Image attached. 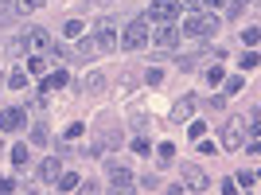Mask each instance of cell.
<instances>
[{
    "mask_svg": "<svg viewBox=\"0 0 261 195\" xmlns=\"http://www.w3.org/2000/svg\"><path fill=\"white\" fill-rule=\"evenodd\" d=\"M179 32L191 35V39H207V35H215V32H218V16H215V12H199V16H187Z\"/></svg>",
    "mask_w": 261,
    "mask_h": 195,
    "instance_id": "obj_1",
    "label": "cell"
},
{
    "mask_svg": "<svg viewBox=\"0 0 261 195\" xmlns=\"http://www.w3.org/2000/svg\"><path fill=\"white\" fill-rule=\"evenodd\" d=\"M144 43H148V20H129L125 32H121V47L125 51H141Z\"/></svg>",
    "mask_w": 261,
    "mask_h": 195,
    "instance_id": "obj_2",
    "label": "cell"
},
{
    "mask_svg": "<svg viewBox=\"0 0 261 195\" xmlns=\"http://www.w3.org/2000/svg\"><path fill=\"white\" fill-rule=\"evenodd\" d=\"M242 141H246V117H230L222 125V149L234 152V149H242Z\"/></svg>",
    "mask_w": 261,
    "mask_h": 195,
    "instance_id": "obj_3",
    "label": "cell"
},
{
    "mask_svg": "<svg viewBox=\"0 0 261 195\" xmlns=\"http://www.w3.org/2000/svg\"><path fill=\"white\" fill-rule=\"evenodd\" d=\"M148 35H152V43H156V47L172 51V47L179 43V35H184V32H179V28H175V20H172V23H156V28H152Z\"/></svg>",
    "mask_w": 261,
    "mask_h": 195,
    "instance_id": "obj_4",
    "label": "cell"
},
{
    "mask_svg": "<svg viewBox=\"0 0 261 195\" xmlns=\"http://www.w3.org/2000/svg\"><path fill=\"white\" fill-rule=\"evenodd\" d=\"M175 16H179V0H152V8H148L152 23H172Z\"/></svg>",
    "mask_w": 261,
    "mask_h": 195,
    "instance_id": "obj_5",
    "label": "cell"
},
{
    "mask_svg": "<svg viewBox=\"0 0 261 195\" xmlns=\"http://www.w3.org/2000/svg\"><path fill=\"white\" fill-rule=\"evenodd\" d=\"M184 187H187V191H207L211 180H207V172H203V168H195V164H184Z\"/></svg>",
    "mask_w": 261,
    "mask_h": 195,
    "instance_id": "obj_6",
    "label": "cell"
},
{
    "mask_svg": "<svg viewBox=\"0 0 261 195\" xmlns=\"http://www.w3.org/2000/svg\"><path fill=\"white\" fill-rule=\"evenodd\" d=\"M23 43H28V51L32 55H43V51H51V32H43V28H32V32L23 35Z\"/></svg>",
    "mask_w": 261,
    "mask_h": 195,
    "instance_id": "obj_7",
    "label": "cell"
},
{
    "mask_svg": "<svg viewBox=\"0 0 261 195\" xmlns=\"http://www.w3.org/2000/svg\"><path fill=\"white\" fill-rule=\"evenodd\" d=\"M109 187H113V191H129L133 187V172L125 164H109Z\"/></svg>",
    "mask_w": 261,
    "mask_h": 195,
    "instance_id": "obj_8",
    "label": "cell"
},
{
    "mask_svg": "<svg viewBox=\"0 0 261 195\" xmlns=\"http://www.w3.org/2000/svg\"><path fill=\"white\" fill-rule=\"evenodd\" d=\"M23 121H28V109H4V113H0V129H4V133H16Z\"/></svg>",
    "mask_w": 261,
    "mask_h": 195,
    "instance_id": "obj_9",
    "label": "cell"
},
{
    "mask_svg": "<svg viewBox=\"0 0 261 195\" xmlns=\"http://www.w3.org/2000/svg\"><path fill=\"white\" fill-rule=\"evenodd\" d=\"M66 86V70H55V75H43V82H39V94L51 98L55 90H63Z\"/></svg>",
    "mask_w": 261,
    "mask_h": 195,
    "instance_id": "obj_10",
    "label": "cell"
},
{
    "mask_svg": "<svg viewBox=\"0 0 261 195\" xmlns=\"http://www.w3.org/2000/svg\"><path fill=\"white\" fill-rule=\"evenodd\" d=\"M59 172H63L59 156H47V160L39 164V180H43V184H55V180H59Z\"/></svg>",
    "mask_w": 261,
    "mask_h": 195,
    "instance_id": "obj_11",
    "label": "cell"
},
{
    "mask_svg": "<svg viewBox=\"0 0 261 195\" xmlns=\"http://www.w3.org/2000/svg\"><path fill=\"white\" fill-rule=\"evenodd\" d=\"M78 55H82V59H94V55H101L98 35H78Z\"/></svg>",
    "mask_w": 261,
    "mask_h": 195,
    "instance_id": "obj_12",
    "label": "cell"
},
{
    "mask_svg": "<svg viewBox=\"0 0 261 195\" xmlns=\"http://www.w3.org/2000/svg\"><path fill=\"white\" fill-rule=\"evenodd\" d=\"M191 109H195V98H184V102H175V109H172V121H175V125H184V121L191 117Z\"/></svg>",
    "mask_w": 261,
    "mask_h": 195,
    "instance_id": "obj_13",
    "label": "cell"
},
{
    "mask_svg": "<svg viewBox=\"0 0 261 195\" xmlns=\"http://www.w3.org/2000/svg\"><path fill=\"white\" fill-rule=\"evenodd\" d=\"M82 90H86V94H101V90H106V75H98V70H90V75L82 78Z\"/></svg>",
    "mask_w": 261,
    "mask_h": 195,
    "instance_id": "obj_14",
    "label": "cell"
},
{
    "mask_svg": "<svg viewBox=\"0 0 261 195\" xmlns=\"http://www.w3.org/2000/svg\"><path fill=\"white\" fill-rule=\"evenodd\" d=\"M78 184H82V180H78L74 172H59V180H55V187H59V191H74Z\"/></svg>",
    "mask_w": 261,
    "mask_h": 195,
    "instance_id": "obj_15",
    "label": "cell"
},
{
    "mask_svg": "<svg viewBox=\"0 0 261 195\" xmlns=\"http://www.w3.org/2000/svg\"><path fill=\"white\" fill-rule=\"evenodd\" d=\"M28 75H47V59L43 55H32V59H28Z\"/></svg>",
    "mask_w": 261,
    "mask_h": 195,
    "instance_id": "obj_16",
    "label": "cell"
},
{
    "mask_svg": "<svg viewBox=\"0 0 261 195\" xmlns=\"http://www.w3.org/2000/svg\"><path fill=\"white\" fill-rule=\"evenodd\" d=\"M238 187H246V191H253L257 187V172H238V180H234Z\"/></svg>",
    "mask_w": 261,
    "mask_h": 195,
    "instance_id": "obj_17",
    "label": "cell"
},
{
    "mask_svg": "<svg viewBox=\"0 0 261 195\" xmlns=\"http://www.w3.org/2000/svg\"><path fill=\"white\" fill-rule=\"evenodd\" d=\"M43 8V0H16V12H23V16H28V12H39Z\"/></svg>",
    "mask_w": 261,
    "mask_h": 195,
    "instance_id": "obj_18",
    "label": "cell"
},
{
    "mask_svg": "<svg viewBox=\"0 0 261 195\" xmlns=\"http://www.w3.org/2000/svg\"><path fill=\"white\" fill-rule=\"evenodd\" d=\"M8 86H12V90H23V86H28V70H12Z\"/></svg>",
    "mask_w": 261,
    "mask_h": 195,
    "instance_id": "obj_19",
    "label": "cell"
},
{
    "mask_svg": "<svg viewBox=\"0 0 261 195\" xmlns=\"http://www.w3.org/2000/svg\"><path fill=\"white\" fill-rule=\"evenodd\" d=\"M12 164H16V168L28 164V144H16V149H12Z\"/></svg>",
    "mask_w": 261,
    "mask_h": 195,
    "instance_id": "obj_20",
    "label": "cell"
},
{
    "mask_svg": "<svg viewBox=\"0 0 261 195\" xmlns=\"http://www.w3.org/2000/svg\"><path fill=\"white\" fill-rule=\"evenodd\" d=\"M82 32H86V28H82V20H70V23L63 28V35H66V39H78Z\"/></svg>",
    "mask_w": 261,
    "mask_h": 195,
    "instance_id": "obj_21",
    "label": "cell"
},
{
    "mask_svg": "<svg viewBox=\"0 0 261 195\" xmlns=\"http://www.w3.org/2000/svg\"><path fill=\"white\" fill-rule=\"evenodd\" d=\"M257 39H261L257 28H242V43H246V47H257Z\"/></svg>",
    "mask_w": 261,
    "mask_h": 195,
    "instance_id": "obj_22",
    "label": "cell"
},
{
    "mask_svg": "<svg viewBox=\"0 0 261 195\" xmlns=\"http://www.w3.org/2000/svg\"><path fill=\"white\" fill-rule=\"evenodd\" d=\"M207 82H211V86H218V82H222V66H207Z\"/></svg>",
    "mask_w": 261,
    "mask_h": 195,
    "instance_id": "obj_23",
    "label": "cell"
},
{
    "mask_svg": "<svg viewBox=\"0 0 261 195\" xmlns=\"http://www.w3.org/2000/svg\"><path fill=\"white\" fill-rule=\"evenodd\" d=\"M32 144H47V125H35L32 129Z\"/></svg>",
    "mask_w": 261,
    "mask_h": 195,
    "instance_id": "obj_24",
    "label": "cell"
},
{
    "mask_svg": "<svg viewBox=\"0 0 261 195\" xmlns=\"http://www.w3.org/2000/svg\"><path fill=\"white\" fill-rule=\"evenodd\" d=\"M144 82H148V86H160V82H164V70H156V66H152V70L144 75Z\"/></svg>",
    "mask_w": 261,
    "mask_h": 195,
    "instance_id": "obj_25",
    "label": "cell"
},
{
    "mask_svg": "<svg viewBox=\"0 0 261 195\" xmlns=\"http://www.w3.org/2000/svg\"><path fill=\"white\" fill-rule=\"evenodd\" d=\"M156 156H160V160H164V164H168V160H172V156H175V149H172V144H168V141H164V144H160V149H156Z\"/></svg>",
    "mask_w": 261,
    "mask_h": 195,
    "instance_id": "obj_26",
    "label": "cell"
},
{
    "mask_svg": "<svg viewBox=\"0 0 261 195\" xmlns=\"http://www.w3.org/2000/svg\"><path fill=\"white\" fill-rule=\"evenodd\" d=\"M23 51H28V43H23V39H12V43H8V55H12V59H16V55H23Z\"/></svg>",
    "mask_w": 261,
    "mask_h": 195,
    "instance_id": "obj_27",
    "label": "cell"
},
{
    "mask_svg": "<svg viewBox=\"0 0 261 195\" xmlns=\"http://www.w3.org/2000/svg\"><path fill=\"white\" fill-rule=\"evenodd\" d=\"M191 137H195V141H203V137H207V125H203V121H191Z\"/></svg>",
    "mask_w": 261,
    "mask_h": 195,
    "instance_id": "obj_28",
    "label": "cell"
},
{
    "mask_svg": "<svg viewBox=\"0 0 261 195\" xmlns=\"http://www.w3.org/2000/svg\"><path fill=\"white\" fill-rule=\"evenodd\" d=\"M82 133H86V125H82V121H74V125H70V129H66V137H70V141H78V137H82Z\"/></svg>",
    "mask_w": 261,
    "mask_h": 195,
    "instance_id": "obj_29",
    "label": "cell"
},
{
    "mask_svg": "<svg viewBox=\"0 0 261 195\" xmlns=\"http://www.w3.org/2000/svg\"><path fill=\"white\" fill-rule=\"evenodd\" d=\"M195 8H207V12H218V8H222V0H199Z\"/></svg>",
    "mask_w": 261,
    "mask_h": 195,
    "instance_id": "obj_30",
    "label": "cell"
},
{
    "mask_svg": "<svg viewBox=\"0 0 261 195\" xmlns=\"http://www.w3.org/2000/svg\"><path fill=\"white\" fill-rule=\"evenodd\" d=\"M242 86H246V82H242V78H226V94H238Z\"/></svg>",
    "mask_w": 261,
    "mask_h": 195,
    "instance_id": "obj_31",
    "label": "cell"
},
{
    "mask_svg": "<svg viewBox=\"0 0 261 195\" xmlns=\"http://www.w3.org/2000/svg\"><path fill=\"white\" fill-rule=\"evenodd\" d=\"M141 187H144V191H156V187H160V180H156V176H144Z\"/></svg>",
    "mask_w": 261,
    "mask_h": 195,
    "instance_id": "obj_32",
    "label": "cell"
},
{
    "mask_svg": "<svg viewBox=\"0 0 261 195\" xmlns=\"http://www.w3.org/2000/svg\"><path fill=\"white\" fill-rule=\"evenodd\" d=\"M133 152H141V156H148V141H144V137H137V141H133Z\"/></svg>",
    "mask_w": 261,
    "mask_h": 195,
    "instance_id": "obj_33",
    "label": "cell"
},
{
    "mask_svg": "<svg viewBox=\"0 0 261 195\" xmlns=\"http://www.w3.org/2000/svg\"><path fill=\"white\" fill-rule=\"evenodd\" d=\"M253 66H257V55L250 51V55H246V59H242V70H253Z\"/></svg>",
    "mask_w": 261,
    "mask_h": 195,
    "instance_id": "obj_34",
    "label": "cell"
},
{
    "mask_svg": "<svg viewBox=\"0 0 261 195\" xmlns=\"http://www.w3.org/2000/svg\"><path fill=\"white\" fill-rule=\"evenodd\" d=\"M238 4H242V0H238Z\"/></svg>",
    "mask_w": 261,
    "mask_h": 195,
    "instance_id": "obj_35",
    "label": "cell"
}]
</instances>
